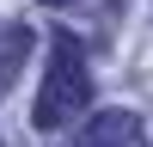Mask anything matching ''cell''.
Wrapping results in <instances>:
<instances>
[{
  "label": "cell",
  "instance_id": "cell-1",
  "mask_svg": "<svg viewBox=\"0 0 153 147\" xmlns=\"http://www.w3.org/2000/svg\"><path fill=\"white\" fill-rule=\"evenodd\" d=\"M92 110V74H86V49L80 37L61 31L49 43V68H43V86H37V104H31V122L43 135L55 129H74V122Z\"/></svg>",
  "mask_w": 153,
  "mask_h": 147
},
{
  "label": "cell",
  "instance_id": "cell-3",
  "mask_svg": "<svg viewBox=\"0 0 153 147\" xmlns=\"http://www.w3.org/2000/svg\"><path fill=\"white\" fill-rule=\"evenodd\" d=\"M43 6H74V0H43Z\"/></svg>",
  "mask_w": 153,
  "mask_h": 147
},
{
  "label": "cell",
  "instance_id": "cell-2",
  "mask_svg": "<svg viewBox=\"0 0 153 147\" xmlns=\"http://www.w3.org/2000/svg\"><path fill=\"white\" fill-rule=\"evenodd\" d=\"M74 147H147V135H141V117L135 110H104V117H92L80 129Z\"/></svg>",
  "mask_w": 153,
  "mask_h": 147
}]
</instances>
